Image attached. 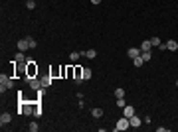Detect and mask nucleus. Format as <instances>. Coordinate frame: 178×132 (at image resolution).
I'll use <instances>...</instances> for the list:
<instances>
[{
  "mask_svg": "<svg viewBox=\"0 0 178 132\" xmlns=\"http://www.w3.org/2000/svg\"><path fill=\"white\" fill-rule=\"evenodd\" d=\"M6 89H14V81H12L8 75H4V73H2V75H0V93L4 95V91H6Z\"/></svg>",
  "mask_w": 178,
  "mask_h": 132,
  "instance_id": "obj_1",
  "label": "nucleus"
},
{
  "mask_svg": "<svg viewBox=\"0 0 178 132\" xmlns=\"http://www.w3.org/2000/svg\"><path fill=\"white\" fill-rule=\"evenodd\" d=\"M127 128H131V120L127 116H121L117 120V124H115V130H127Z\"/></svg>",
  "mask_w": 178,
  "mask_h": 132,
  "instance_id": "obj_2",
  "label": "nucleus"
},
{
  "mask_svg": "<svg viewBox=\"0 0 178 132\" xmlns=\"http://www.w3.org/2000/svg\"><path fill=\"white\" fill-rule=\"evenodd\" d=\"M26 65H28V71H26L28 79H32V77H36V73H38V67H36V63L32 61V59H28V61H26Z\"/></svg>",
  "mask_w": 178,
  "mask_h": 132,
  "instance_id": "obj_3",
  "label": "nucleus"
},
{
  "mask_svg": "<svg viewBox=\"0 0 178 132\" xmlns=\"http://www.w3.org/2000/svg\"><path fill=\"white\" fill-rule=\"evenodd\" d=\"M28 83H30V87H32L34 91H40V89H44V87H42V79H38V77H32V79H28Z\"/></svg>",
  "mask_w": 178,
  "mask_h": 132,
  "instance_id": "obj_4",
  "label": "nucleus"
},
{
  "mask_svg": "<svg viewBox=\"0 0 178 132\" xmlns=\"http://www.w3.org/2000/svg\"><path fill=\"white\" fill-rule=\"evenodd\" d=\"M129 120H131V128H139V126L142 124V118H141V116H137V115H133Z\"/></svg>",
  "mask_w": 178,
  "mask_h": 132,
  "instance_id": "obj_5",
  "label": "nucleus"
},
{
  "mask_svg": "<svg viewBox=\"0 0 178 132\" xmlns=\"http://www.w3.org/2000/svg\"><path fill=\"white\" fill-rule=\"evenodd\" d=\"M26 50H30V44H28V38H22L18 42V51H26Z\"/></svg>",
  "mask_w": 178,
  "mask_h": 132,
  "instance_id": "obj_6",
  "label": "nucleus"
},
{
  "mask_svg": "<svg viewBox=\"0 0 178 132\" xmlns=\"http://www.w3.org/2000/svg\"><path fill=\"white\" fill-rule=\"evenodd\" d=\"M10 122H12V115H10V113H2V115H0V124H2V126H4V124H10Z\"/></svg>",
  "mask_w": 178,
  "mask_h": 132,
  "instance_id": "obj_7",
  "label": "nucleus"
},
{
  "mask_svg": "<svg viewBox=\"0 0 178 132\" xmlns=\"http://www.w3.org/2000/svg\"><path fill=\"white\" fill-rule=\"evenodd\" d=\"M164 46H166V50H168V51H178V42H176V40H168Z\"/></svg>",
  "mask_w": 178,
  "mask_h": 132,
  "instance_id": "obj_8",
  "label": "nucleus"
},
{
  "mask_svg": "<svg viewBox=\"0 0 178 132\" xmlns=\"http://www.w3.org/2000/svg\"><path fill=\"white\" fill-rule=\"evenodd\" d=\"M141 53H142V51H141V48H131V50L127 51V55H129L131 59H135V57H139Z\"/></svg>",
  "mask_w": 178,
  "mask_h": 132,
  "instance_id": "obj_9",
  "label": "nucleus"
},
{
  "mask_svg": "<svg viewBox=\"0 0 178 132\" xmlns=\"http://www.w3.org/2000/svg\"><path fill=\"white\" fill-rule=\"evenodd\" d=\"M133 115H137V111H135V109H133L131 105H127V107L123 109V116H127V118H131Z\"/></svg>",
  "mask_w": 178,
  "mask_h": 132,
  "instance_id": "obj_10",
  "label": "nucleus"
},
{
  "mask_svg": "<svg viewBox=\"0 0 178 132\" xmlns=\"http://www.w3.org/2000/svg\"><path fill=\"white\" fill-rule=\"evenodd\" d=\"M14 61H16V63H26V61H28V59L24 57V51H18L16 55H14Z\"/></svg>",
  "mask_w": 178,
  "mask_h": 132,
  "instance_id": "obj_11",
  "label": "nucleus"
},
{
  "mask_svg": "<svg viewBox=\"0 0 178 132\" xmlns=\"http://www.w3.org/2000/svg\"><path fill=\"white\" fill-rule=\"evenodd\" d=\"M91 75H93V71H91L89 67H83V73H81L83 81H89V79H91Z\"/></svg>",
  "mask_w": 178,
  "mask_h": 132,
  "instance_id": "obj_12",
  "label": "nucleus"
},
{
  "mask_svg": "<svg viewBox=\"0 0 178 132\" xmlns=\"http://www.w3.org/2000/svg\"><path fill=\"white\" fill-rule=\"evenodd\" d=\"M139 48H141V51H150L152 44H150V40H144V42H142V44L139 46Z\"/></svg>",
  "mask_w": 178,
  "mask_h": 132,
  "instance_id": "obj_13",
  "label": "nucleus"
},
{
  "mask_svg": "<svg viewBox=\"0 0 178 132\" xmlns=\"http://www.w3.org/2000/svg\"><path fill=\"white\" fill-rule=\"evenodd\" d=\"M83 55H85L87 59H95V55H97V51H95V50H87L85 53H83Z\"/></svg>",
  "mask_w": 178,
  "mask_h": 132,
  "instance_id": "obj_14",
  "label": "nucleus"
},
{
  "mask_svg": "<svg viewBox=\"0 0 178 132\" xmlns=\"http://www.w3.org/2000/svg\"><path fill=\"white\" fill-rule=\"evenodd\" d=\"M91 115L95 116V118H101V116H103V111H101V109H91Z\"/></svg>",
  "mask_w": 178,
  "mask_h": 132,
  "instance_id": "obj_15",
  "label": "nucleus"
},
{
  "mask_svg": "<svg viewBox=\"0 0 178 132\" xmlns=\"http://www.w3.org/2000/svg\"><path fill=\"white\" fill-rule=\"evenodd\" d=\"M141 57H142V61L146 63V61H150V57H152V55H150V51H142Z\"/></svg>",
  "mask_w": 178,
  "mask_h": 132,
  "instance_id": "obj_16",
  "label": "nucleus"
},
{
  "mask_svg": "<svg viewBox=\"0 0 178 132\" xmlns=\"http://www.w3.org/2000/svg\"><path fill=\"white\" fill-rule=\"evenodd\" d=\"M79 57H81V53H79V51H71V53H69V59H71V61H77Z\"/></svg>",
  "mask_w": 178,
  "mask_h": 132,
  "instance_id": "obj_17",
  "label": "nucleus"
},
{
  "mask_svg": "<svg viewBox=\"0 0 178 132\" xmlns=\"http://www.w3.org/2000/svg\"><path fill=\"white\" fill-rule=\"evenodd\" d=\"M150 44H152V48H160V44H162V42L154 36V38H150Z\"/></svg>",
  "mask_w": 178,
  "mask_h": 132,
  "instance_id": "obj_18",
  "label": "nucleus"
},
{
  "mask_svg": "<svg viewBox=\"0 0 178 132\" xmlns=\"http://www.w3.org/2000/svg\"><path fill=\"white\" fill-rule=\"evenodd\" d=\"M115 97H117V99H123V97H125V89H121V87L115 89Z\"/></svg>",
  "mask_w": 178,
  "mask_h": 132,
  "instance_id": "obj_19",
  "label": "nucleus"
},
{
  "mask_svg": "<svg viewBox=\"0 0 178 132\" xmlns=\"http://www.w3.org/2000/svg\"><path fill=\"white\" fill-rule=\"evenodd\" d=\"M50 85H52V77H44V79H42V87H44V89L50 87Z\"/></svg>",
  "mask_w": 178,
  "mask_h": 132,
  "instance_id": "obj_20",
  "label": "nucleus"
},
{
  "mask_svg": "<svg viewBox=\"0 0 178 132\" xmlns=\"http://www.w3.org/2000/svg\"><path fill=\"white\" fill-rule=\"evenodd\" d=\"M133 63H135V67H141L142 63H144V61H142V57H141V55H139V57H135V59H133Z\"/></svg>",
  "mask_w": 178,
  "mask_h": 132,
  "instance_id": "obj_21",
  "label": "nucleus"
},
{
  "mask_svg": "<svg viewBox=\"0 0 178 132\" xmlns=\"http://www.w3.org/2000/svg\"><path fill=\"white\" fill-rule=\"evenodd\" d=\"M28 44H30V50H36V46H38V42L34 38H28Z\"/></svg>",
  "mask_w": 178,
  "mask_h": 132,
  "instance_id": "obj_22",
  "label": "nucleus"
},
{
  "mask_svg": "<svg viewBox=\"0 0 178 132\" xmlns=\"http://www.w3.org/2000/svg\"><path fill=\"white\" fill-rule=\"evenodd\" d=\"M38 128H40V126H38L36 122H32V124H28V130H30V132H38Z\"/></svg>",
  "mask_w": 178,
  "mask_h": 132,
  "instance_id": "obj_23",
  "label": "nucleus"
},
{
  "mask_svg": "<svg viewBox=\"0 0 178 132\" xmlns=\"http://www.w3.org/2000/svg\"><path fill=\"white\" fill-rule=\"evenodd\" d=\"M117 107H119V109H125V107H127V103H125V97H123V99H117Z\"/></svg>",
  "mask_w": 178,
  "mask_h": 132,
  "instance_id": "obj_24",
  "label": "nucleus"
},
{
  "mask_svg": "<svg viewBox=\"0 0 178 132\" xmlns=\"http://www.w3.org/2000/svg\"><path fill=\"white\" fill-rule=\"evenodd\" d=\"M26 8H28V10H34V8H36V2H34V0H28V2H26Z\"/></svg>",
  "mask_w": 178,
  "mask_h": 132,
  "instance_id": "obj_25",
  "label": "nucleus"
},
{
  "mask_svg": "<svg viewBox=\"0 0 178 132\" xmlns=\"http://www.w3.org/2000/svg\"><path fill=\"white\" fill-rule=\"evenodd\" d=\"M34 116L38 118V116H42V109L40 107H36V111H34Z\"/></svg>",
  "mask_w": 178,
  "mask_h": 132,
  "instance_id": "obj_26",
  "label": "nucleus"
},
{
  "mask_svg": "<svg viewBox=\"0 0 178 132\" xmlns=\"http://www.w3.org/2000/svg\"><path fill=\"white\" fill-rule=\"evenodd\" d=\"M99 2H101V0H91V4H99Z\"/></svg>",
  "mask_w": 178,
  "mask_h": 132,
  "instance_id": "obj_27",
  "label": "nucleus"
},
{
  "mask_svg": "<svg viewBox=\"0 0 178 132\" xmlns=\"http://www.w3.org/2000/svg\"><path fill=\"white\" fill-rule=\"evenodd\" d=\"M176 87H178V81H176Z\"/></svg>",
  "mask_w": 178,
  "mask_h": 132,
  "instance_id": "obj_28",
  "label": "nucleus"
}]
</instances>
